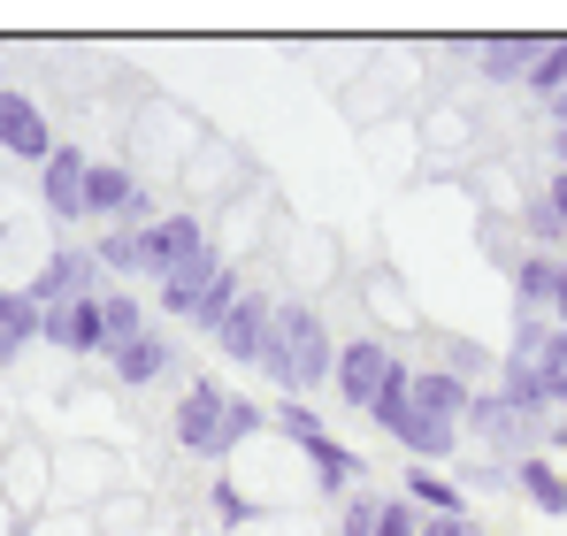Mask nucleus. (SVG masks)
Listing matches in <instances>:
<instances>
[{
  "label": "nucleus",
  "mask_w": 567,
  "mask_h": 536,
  "mask_svg": "<svg viewBox=\"0 0 567 536\" xmlns=\"http://www.w3.org/2000/svg\"><path fill=\"white\" fill-rule=\"evenodd\" d=\"M261 375L277 383L284 399H307L338 375V330L322 322L315 299H277V322H269V346H261Z\"/></svg>",
  "instance_id": "nucleus-1"
},
{
  "label": "nucleus",
  "mask_w": 567,
  "mask_h": 536,
  "mask_svg": "<svg viewBox=\"0 0 567 536\" xmlns=\"http://www.w3.org/2000/svg\"><path fill=\"white\" fill-rule=\"evenodd\" d=\"M223 414H230V391H223V375H192L185 399H177V414H169V430H177V445L192 460H223L230 467V445H223Z\"/></svg>",
  "instance_id": "nucleus-2"
},
{
  "label": "nucleus",
  "mask_w": 567,
  "mask_h": 536,
  "mask_svg": "<svg viewBox=\"0 0 567 536\" xmlns=\"http://www.w3.org/2000/svg\"><path fill=\"white\" fill-rule=\"evenodd\" d=\"M100 284H107V276H100L93 246H54V254L39 261V276H31L23 291H31V299H39V315H47V307H70V299H93Z\"/></svg>",
  "instance_id": "nucleus-3"
},
{
  "label": "nucleus",
  "mask_w": 567,
  "mask_h": 536,
  "mask_svg": "<svg viewBox=\"0 0 567 536\" xmlns=\"http://www.w3.org/2000/svg\"><path fill=\"white\" fill-rule=\"evenodd\" d=\"M62 138H54V123H47V107L31 100V92L0 85V154H16V162H31V169H47V154H54Z\"/></svg>",
  "instance_id": "nucleus-4"
},
{
  "label": "nucleus",
  "mask_w": 567,
  "mask_h": 536,
  "mask_svg": "<svg viewBox=\"0 0 567 536\" xmlns=\"http://www.w3.org/2000/svg\"><path fill=\"white\" fill-rule=\"evenodd\" d=\"M138 238H146V276H154V284H162V276H177L185 261H199V254L215 246V230H207L199 215H185V207H177V215H154Z\"/></svg>",
  "instance_id": "nucleus-5"
},
{
  "label": "nucleus",
  "mask_w": 567,
  "mask_h": 536,
  "mask_svg": "<svg viewBox=\"0 0 567 536\" xmlns=\"http://www.w3.org/2000/svg\"><path fill=\"white\" fill-rule=\"evenodd\" d=\"M269 322H277V291H254V284H246V299H238V307L223 315V330H215V353L230 360V368H261Z\"/></svg>",
  "instance_id": "nucleus-6"
},
{
  "label": "nucleus",
  "mask_w": 567,
  "mask_h": 536,
  "mask_svg": "<svg viewBox=\"0 0 567 536\" xmlns=\"http://www.w3.org/2000/svg\"><path fill=\"white\" fill-rule=\"evenodd\" d=\"M391 360H399V353H391L383 338H346V346H338V375H330V391H338L353 414H369L377 391H383V375H391Z\"/></svg>",
  "instance_id": "nucleus-7"
},
{
  "label": "nucleus",
  "mask_w": 567,
  "mask_h": 536,
  "mask_svg": "<svg viewBox=\"0 0 567 536\" xmlns=\"http://www.w3.org/2000/svg\"><path fill=\"white\" fill-rule=\"evenodd\" d=\"M138 192H146L138 169H123V162H93V169H85V223H100V230H131Z\"/></svg>",
  "instance_id": "nucleus-8"
},
{
  "label": "nucleus",
  "mask_w": 567,
  "mask_h": 536,
  "mask_svg": "<svg viewBox=\"0 0 567 536\" xmlns=\"http://www.w3.org/2000/svg\"><path fill=\"white\" fill-rule=\"evenodd\" d=\"M85 169H93L85 146H54V154H47V169H39V207H47L54 223H85Z\"/></svg>",
  "instance_id": "nucleus-9"
},
{
  "label": "nucleus",
  "mask_w": 567,
  "mask_h": 536,
  "mask_svg": "<svg viewBox=\"0 0 567 536\" xmlns=\"http://www.w3.org/2000/svg\"><path fill=\"white\" fill-rule=\"evenodd\" d=\"M498 399L537 430V422H553L560 414V391H553V375L537 368V360H522V353H498Z\"/></svg>",
  "instance_id": "nucleus-10"
},
{
  "label": "nucleus",
  "mask_w": 567,
  "mask_h": 536,
  "mask_svg": "<svg viewBox=\"0 0 567 536\" xmlns=\"http://www.w3.org/2000/svg\"><path fill=\"white\" fill-rule=\"evenodd\" d=\"M169 368H177V338H169L162 322H154L146 338H131V346H115V353H107V375H115L123 391H146V383H162Z\"/></svg>",
  "instance_id": "nucleus-11"
},
{
  "label": "nucleus",
  "mask_w": 567,
  "mask_h": 536,
  "mask_svg": "<svg viewBox=\"0 0 567 536\" xmlns=\"http://www.w3.org/2000/svg\"><path fill=\"white\" fill-rule=\"evenodd\" d=\"M391 445L406 452V467H445V460L461 452V422H437V414L406 406V422L391 430Z\"/></svg>",
  "instance_id": "nucleus-12"
},
{
  "label": "nucleus",
  "mask_w": 567,
  "mask_h": 536,
  "mask_svg": "<svg viewBox=\"0 0 567 536\" xmlns=\"http://www.w3.org/2000/svg\"><path fill=\"white\" fill-rule=\"evenodd\" d=\"M39 338H47L54 353L93 360L100 353V291L93 299H70V307H47V315H39Z\"/></svg>",
  "instance_id": "nucleus-13"
},
{
  "label": "nucleus",
  "mask_w": 567,
  "mask_h": 536,
  "mask_svg": "<svg viewBox=\"0 0 567 536\" xmlns=\"http://www.w3.org/2000/svg\"><path fill=\"white\" fill-rule=\"evenodd\" d=\"M299 460H307L315 491H330V498H353V483L369 475V467H361V452L346 445V437H330V430H322V437H307V445H299Z\"/></svg>",
  "instance_id": "nucleus-14"
},
{
  "label": "nucleus",
  "mask_w": 567,
  "mask_h": 536,
  "mask_svg": "<svg viewBox=\"0 0 567 536\" xmlns=\"http://www.w3.org/2000/svg\"><path fill=\"white\" fill-rule=\"evenodd\" d=\"M146 330H154V307L131 284H100V360L115 346H131V338H146Z\"/></svg>",
  "instance_id": "nucleus-15"
},
{
  "label": "nucleus",
  "mask_w": 567,
  "mask_h": 536,
  "mask_svg": "<svg viewBox=\"0 0 567 536\" xmlns=\"http://www.w3.org/2000/svg\"><path fill=\"white\" fill-rule=\"evenodd\" d=\"M468 437H483V445H498V452H529L537 430H529L498 391H475V399H468Z\"/></svg>",
  "instance_id": "nucleus-16"
},
{
  "label": "nucleus",
  "mask_w": 567,
  "mask_h": 536,
  "mask_svg": "<svg viewBox=\"0 0 567 536\" xmlns=\"http://www.w3.org/2000/svg\"><path fill=\"white\" fill-rule=\"evenodd\" d=\"M223 268H230V254H223V246H207L199 261H185L177 276H162V315H169V322H192V307H199V291H207V284L223 276Z\"/></svg>",
  "instance_id": "nucleus-17"
},
{
  "label": "nucleus",
  "mask_w": 567,
  "mask_h": 536,
  "mask_svg": "<svg viewBox=\"0 0 567 536\" xmlns=\"http://www.w3.org/2000/svg\"><path fill=\"white\" fill-rule=\"evenodd\" d=\"M468 399H475V383H461V375L414 360V406H422V414H437V422H468Z\"/></svg>",
  "instance_id": "nucleus-18"
},
{
  "label": "nucleus",
  "mask_w": 567,
  "mask_h": 536,
  "mask_svg": "<svg viewBox=\"0 0 567 536\" xmlns=\"http://www.w3.org/2000/svg\"><path fill=\"white\" fill-rule=\"evenodd\" d=\"M537 47H545V39H483V47H475V78H491V85H529Z\"/></svg>",
  "instance_id": "nucleus-19"
},
{
  "label": "nucleus",
  "mask_w": 567,
  "mask_h": 536,
  "mask_svg": "<svg viewBox=\"0 0 567 536\" xmlns=\"http://www.w3.org/2000/svg\"><path fill=\"white\" fill-rule=\"evenodd\" d=\"M553 284H560V254H522L514 261V315H553Z\"/></svg>",
  "instance_id": "nucleus-20"
},
{
  "label": "nucleus",
  "mask_w": 567,
  "mask_h": 536,
  "mask_svg": "<svg viewBox=\"0 0 567 536\" xmlns=\"http://www.w3.org/2000/svg\"><path fill=\"white\" fill-rule=\"evenodd\" d=\"M31 338H39V299L23 284H0V360H23Z\"/></svg>",
  "instance_id": "nucleus-21"
},
{
  "label": "nucleus",
  "mask_w": 567,
  "mask_h": 536,
  "mask_svg": "<svg viewBox=\"0 0 567 536\" xmlns=\"http://www.w3.org/2000/svg\"><path fill=\"white\" fill-rule=\"evenodd\" d=\"M406 506L414 514H468V491L445 467H406Z\"/></svg>",
  "instance_id": "nucleus-22"
},
{
  "label": "nucleus",
  "mask_w": 567,
  "mask_h": 536,
  "mask_svg": "<svg viewBox=\"0 0 567 536\" xmlns=\"http://www.w3.org/2000/svg\"><path fill=\"white\" fill-rule=\"evenodd\" d=\"M514 483L529 491V506H537V514H567V475L553 467V460L522 452V460H514Z\"/></svg>",
  "instance_id": "nucleus-23"
},
{
  "label": "nucleus",
  "mask_w": 567,
  "mask_h": 536,
  "mask_svg": "<svg viewBox=\"0 0 567 536\" xmlns=\"http://www.w3.org/2000/svg\"><path fill=\"white\" fill-rule=\"evenodd\" d=\"M93 261H100V276L131 284V276H146V238H138V230H100V238H93Z\"/></svg>",
  "instance_id": "nucleus-24"
},
{
  "label": "nucleus",
  "mask_w": 567,
  "mask_h": 536,
  "mask_svg": "<svg viewBox=\"0 0 567 536\" xmlns=\"http://www.w3.org/2000/svg\"><path fill=\"white\" fill-rule=\"evenodd\" d=\"M406 406H414V360L399 353V360H391V375H383V391H377V406H369V422L391 437V430L406 422Z\"/></svg>",
  "instance_id": "nucleus-25"
},
{
  "label": "nucleus",
  "mask_w": 567,
  "mask_h": 536,
  "mask_svg": "<svg viewBox=\"0 0 567 536\" xmlns=\"http://www.w3.org/2000/svg\"><path fill=\"white\" fill-rule=\"evenodd\" d=\"M238 299H246V276H238V261H230L223 276H215V284H207V291H199V307H192V330H199V338H215V330H223V315H230Z\"/></svg>",
  "instance_id": "nucleus-26"
},
{
  "label": "nucleus",
  "mask_w": 567,
  "mask_h": 536,
  "mask_svg": "<svg viewBox=\"0 0 567 536\" xmlns=\"http://www.w3.org/2000/svg\"><path fill=\"white\" fill-rule=\"evenodd\" d=\"M522 238H529V254H567V230L553 215V199H545V184L522 192Z\"/></svg>",
  "instance_id": "nucleus-27"
},
{
  "label": "nucleus",
  "mask_w": 567,
  "mask_h": 536,
  "mask_svg": "<svg viewBox=\"0 0 567 536\" xmlns=\"http://www.w3.org/2000/svg\"><path fill=\"white\" fill-rule=\"evenodd\" d=\"M529 92H537V100H560V92H567V39H545V47H537V62H529Z\"/></svg>",
  "instance_id": "nucleus-28"
},
{
  "label": "nucleus",
  "mask_w": 567,
  "mask_h": 536,
  "mask_svg": "<svg viewBox=\"0 0 567 536\" xmlns=\"http://www.w3.org/2000/svg\"><path fill=\"white\" fill-rule=\"evenodd\" d=\"M491 360H498V353H483V346H468V338H445V346H437V368H445V375H461V383H475Z\"/></svg>",
  "instance_id": "nucleus-29"
},
{
  "label": "nucleus",
  "mask_w": 567,
  "mask_h": 536,
  "mask_svg": "<svg viewBox=\"0 0 567 536\" xmlns=\"http://www.w3.org/2000/svg\"><path fill=\"white\" fill-rule=\"evenodd\" d=\"M377 536H422V514L406 498H377Z\"/></svg>",
  "instance_id": "nucleus-30"
},
{
  "label": "nucleus",
  "mask_w": 567,
  "mask_h": 536,
  "mask_svg": "<svg viewBox=\"0 0 567 536\" xmlns=\"http://www.w3.org/2000/svg\"><path fill=\"white\" fill-rule=\"evenodd\" d=\"M338 536H377V491H353V498H346Z\"/></svg>",
  "instance_id": "nucleus-31"
},
{
  "label": "nucleus",
  "mask_w": 567,
  "mask_h": 536,
  "mask_svg": "<svg viewBox=\"0 0 567 536\" xmlns=\"http://www.w3.org/2000/svg\"><path fill=\"white\" fill-rule=\"evenodd\" d=\"M207 506H215V522H254V498H246V491H238L230 475H223V483L207 491Z\"/></svg>",
  "instance_id": "nucleus-32"
},
{
  "label": "nucleus",
  "mask_w": 567,
  "mask_h": 536,
  "mask_svg": "<svg viewBox=\"0 0 567 536\" xmlns=\"http://www.w3.org/2000/svg\"><path fill=\"white\" fill-rule=\"evenodd\" d=\"M422 536H483L468 514H422Z\"/></svg>",
  "instance_id": "nucleus-33"
},
{
  "label": "nucleus",
  "mask_w": 567,
  "mask_h": 536,
  "mask_svg": "<svg viewBox=\"0 0 567 536\" xmlns=\"http://www.w3.org/2000/svg\"><path fill=\"white\" fill-rule=\"evenodd\" d=\"M377 307H383V322H414V307L399 299V284H377Z\"/></svg>",
  "instance_id": "nucleus-34"
},
{
  "label": "nucleus",
  "mask_w": 567,
  "mask_h": 536,
  "mask_svg": "<svg viewBox=\"0 0 567 536\" xmlns=\"http://www.w3.org/2000/svg\"><path fill=\"white\" fill-rule=\"evenodd\" d=\"M545 199H553V215H560V230H567V169H553V177H545Z\"/></svg>",
  "instance_id": "nucleus-35"
},
{
  "label": "nucleus",
  "mask_w": 567,
  "mask_h": 536,
  "mask_svg": "<svg viewBox=\"0 0 567 536\" xmlns=\"http://www.w3.org/2000/svg\"><path fill=\"white\" fill-rule=\"evenodd\" d=\"M553 322L567 330V254H560V284H553Z\"/></svg>",
  "instance_id": "nucleus-36"
},
{
  "label": "nucleus",
  "mask_w": 567,
  "mask_h": 536,
  "mask_svg": "<svg viewBox=\"0 0 567 536\" xmlns=\"http://www.w3.org/2000/svg\"><path fill=\"white\" fill-rule=\"evenodd\" d=\"M553 437H560V445H567V422H553Z\"/></svg>",
  "instance_id": "nucleus-37"
}]
</instances>
